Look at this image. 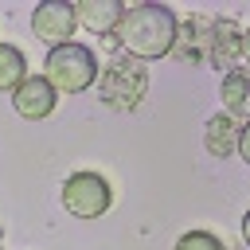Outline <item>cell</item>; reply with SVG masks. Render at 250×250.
Returning a JSON list of instances; mask_svg holds the SVG:
<instances>
[{
    "label": "cell",
    "instance_id": "1",
    "mask_svg": "<svg viewBox=\"0 0 250 250\" xmlns=\"http://www.w3.org/2000/svg\"><path fill=\"white\" fill-rule=\"evenodd\" d=\"M113 35L125 47V55H133L141 62H152V59H164L176 47L180 23H176L172 8H164V4H133V8L121 12Z\"/></svg>",
    "mask_w": 250,
    "mask_h": 250
},
{
    "label": "cell",
    "instance_id": "2",
    "mask_svg": "<svg viewBox=\"0 0 250 250\" xmlns=\"http://www.w3.org/2000/svg\"><path fill=\"white\" fill-rule=\"evenodd\" d=\"M43 78L55 94H82L98 82V59L90 47L82 43H62V47H51L47 59H43Z\"/></svg>",
    "mask_w": 250,
    "mask_h": 250
},
{
    "label": "cell",
    "instance_id": "3",
    "mask_svg": "<svg viewBox=\"0 0 250 250\" xmlns=\"http://www.w3.org/2000/svg\"><path fill=\"white\" fill-rule=\"evenodd\" d=\"M109 184L98 176V172H74L66 176L62 184V207L74 215V219H98L109 211Z\"/></svg>",
    "mask_w": 250,
    "mask_h": 250
},
{
    "label": "cell",
    "instance_id": "4",
    "mask_svg": "<svg viewBox=\"0 0 250 250\" xmlns=\"http://www.w3.org/2000/svg\"><path fill=\"white\" fill-rule=\"evenodd\" d=\"M145 86H148V78H145L141 62H129V59L109 62V70L102 74V98H105L113 109H133V105L141 102Z\"/></svg>",
    "mask_w": 250,
    "mask_h": 250
},
{
    "label": "cell",
    "instance_id": "5",
    "mask_svg": "<svg viewBox=\"0 0 250 250\" xmlns=\"http://www.w3.org/2000/svg\"><path fill=\"white\" fill-rule=\"evenodd\" d=\"M74 27H78V23H74V12H70L66 0H43V4H35V12H31V35H35L39 43H47V47L70 43Z\"/></svg>",
    "mask_w": 250,
    "mask_h": 250
},
{
    "label": "cell",
    "instance_id": "6",
    "mask_svg": "<svg viewBox=\"0 0 250 250\" xmlns=\"http://www.w3.org/2000/svg\"><path fill=\"white\" fill-rule=\"evenodd\" d=\"M55 102H59V94L47 86L43 74H27V78L12 90V109H16L23 121H43V117H51Z\"/></svg>",
    "mask_w": 250,
    "mask_h": 250
},
{
    "label": "cell",
    "instance_id": "7",
    "mask_svg": "<svg viewBox=\"0 0 250 250\" xmlns=\"http://www.w3.org/2000/svg\"><path fill=\"white\" fill-rule=\"evenodd\" d=\"M242 55H246V39H242V27L230 23V20H219L211 27V66H227V70H238L242 66Z\"/></svg>",
    "mask_w": 250,
    "mask_h": 250
},
{
    "label": "cell",
    "instance_id": "8",
    "mask_svg": "<svg viewBox=\"0 0 250 250\" xmlns=\"http://www.w3.org/2000/svg\"><path fill=\"white\" fill-rule=\"evenodd\" d=\"M70 12H74V23H82L86 31L109 35V31L117 27L125 4H121V0H78V4H70Z\"/></svg>",
    "mask_w": 250,
    "mask_h": 250
},
{
    "label": "cell",
    "instance_id": "9",
    "mask_svg": "<svg viewBox=\"0 0 250 250\" xmlns=\"http://www.w3.org/2000/svg\"><path fill=\"white\" fill-rule=\"evenodd\" d=\"M242 129L246 125H238V121H230L227 113H215L211 121H207V129H203V145H207V152L211 156H230L234 148H238V141H242Z\"/></svg>",
    "mask_w": 250,
    "mask_h": 250
},
{
    "label": "cell",
    "instance_id": "10",
    "mask_svg": "<svg viewBox=\"0 0 250 250\" xmlns=\"http://www.w3.org/2000/svg\"><path fill=\"white\" fill-rule=\"evenodd\" d=\"M246 90H250V78H246V70L238 66V70H227L223 74V105H227V117L230 121H238V125H246Z\"/></svg>",
    "mask_w": 250,
    "mask_h": 250
},
{
    "label": "cell",
    "instance_id": "11",
    "mask_svg": "<svg viewBox=\"0 0 250 250\" xmlns=\"http://www.w3.org/2000/svg\"><path fill=\"white\" fill-rule=\"evenodd\" d=\"M23 78H27V59H23V51L12 47V43H0V94H12Z\"/></svg>",
    "mask_w": 250,
    "mask_h": 250
},
{
    "label": "cell",
    "instance_id": "12",
    "mask_svg": "<svg viewBox=\"0 0 250 250\" xmlns=\"http://www.w3.org/2000/svg\"><path fill=\"white\" fill-rule=\"evenodd\" d=\"M176 250H227L223 238H215L211 230H188L176 238Z\"/></svg>",
    "mask_w": 250,
    "mask_h": 250
}]
</instances>
